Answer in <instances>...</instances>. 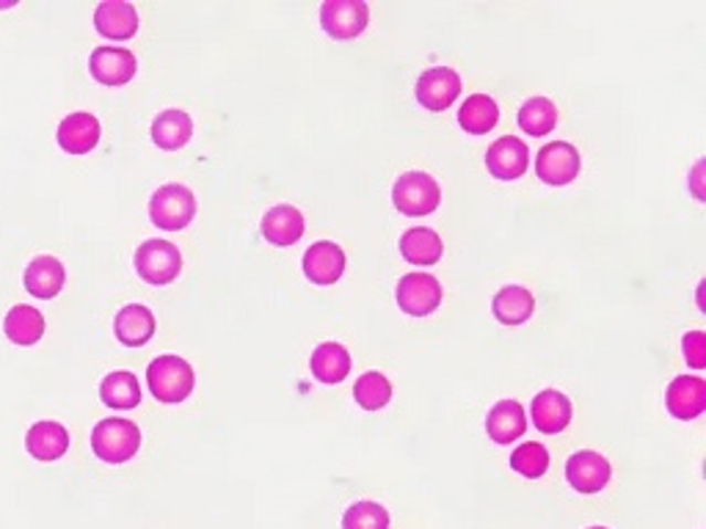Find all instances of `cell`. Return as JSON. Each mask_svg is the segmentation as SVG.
<instances>
[{
  "mask_svg": "<svg viewBox=\"0 0 706 529\" xmlns=\"http://www.w3.org/2000/svg\"><path fill=\"white\" fill-rule=\"evenodd\" d=\"M580 152L569 141H552L538 152L536 174L547 186H569L580 174Z\"/></svg>",
  "mask_w": 706,
  "mask_h": 529,
  "instance_id": "8",
  "label": "cell"
},
{
  "mask_svg": "<svg viewBox=\"0 0 706 529\" xmlns=\"http://www.w3.org/2000/svg\"><path fill=\"white\" fill-rule=\"evenodd\" d=\"M116 339L127 348H141L152 339L155 334V315L144 304H127L122 306L119 315L114 320Z\"/></svg>",
  "mask_w": 706,
  "mask_h": 529,
  "instance_id": "22",
  "label": "cell"
},
{
  "mask_svg": "<svg viewBox=\"0 0 706 529\" xmlns=\"http://www.w3.org/2000/svg\"><path fill=\"white\" fill-rule=\"evenodd\" d=\"M370 22L365 0H326L320 6V25L331 39H356Z\"/></svg>",
  "mask_w": 706,
  "mask_h": 529,
  "instance_id": "7",
  "label": "cell"
},
{
  "mask_svg": "<svg viewBox=\"0 0 706 529\" xmlns=\"http://www.w3.org/2000/svg\"><path fill=\"white\" fill-rule=\"evenodd\" d=\"M354 398L365 411H378L392 400V383H389V378L383 372L370 370L356 381Z\"/></svg>",
  "mask_w": 706,
  "mask_h": 529,
  "instance_id": "31",
  "label": "cell"
},
{
  "mask_svg": "<svg viewBox=\"0 0 706 529\" xmlns=\"http://www.w3.org/2000/svg\"><path fill=\"white\" fill-rule=\"evenodd\" d=\"M510 469L519 472L527 480H538V477L547 475L549 469V453L544 444L538 442H525L521 447H516L510 453Z\"/></svg>",
  "mask_w": 706,
  "mask_h": 529,
  "instance_id": "32",
  "label": "cell"
},
{
  "mask_svg": "<svg viewBox=\"0 0 706 529\" xmlns=\"http://www.w3.org/2000/svg\"><path fill=\"white\" fill-rule=\"evenodd\" d=\"M486 169L488 174L497 177V180L503 182L519 180V177H525V171L530 169V149H527V144L516 136L497 138L486 152Z\"/></svg>",
  "mask_w": 706,
  "mask_h": 529,
  "instance_id": "9",
  "label": "cell"
},
{
  "mask_svg": "<svg viewBox=\"0 0 706 529\" xmlns=\"http://www.w3.org/2000/svg\"><path fill=\"white\" fill-rule=\"evenodd\" d=\"M141 447V431L130 420H103L92 431V449L103 464H127Z\"/></svg>",
  "mask_w": 706,
  "mask_h": 529,
  "instance_id": "1",
  "label": "cell"
},
{
  "mask_svg": "<svg viewBox=\"0 0 706 529\" xmlns=\"http://www.w3.org/2000/svg\"><path fill=\"white\" fill-rule=\"evenodd\" d=\"M704 331H691L685 334V339H682V350H685V361L693 367V370H704L706 367V350H704Z\"/></svg>",
  "mask_w": 706,
  "mask_h": 529,
  "instance_id": "34",
  "label": "cell"
},
{
  "mask_svg": "<svg viewBox=\"0 0 706 529\" xmlns=\"http://www.w3.org/2000/svg\"><path fill=\"white\" fill-rule=\"evenodd\" d=\"M260 230H263V237L271 246L285 248L302 241L307 224H304V215L293 204H276V208H271L263 215V226Z\"/></svg>",
  "mask_w": 706,
  "mask_h": 529,
  "instance_id": "18",
  "label": "cell"
},
{
  "mask_svg": "<svg viewBox=\"0 0 706 529\" xmlns=\"http://www.w3.org/2000/svg\"><path fill=\"white\" fill-rule=\"evenodd\" d=\"M99 144V121L97 116L77 110L70 114L59 125V147L66 155H86Z\"/></svg>",
  "mask_w": 706,
  "mask_h": 529,
  "instance_id": "19",
  "label": "cell"
},
{
  "mask_svg": "<svg viewBox=\"0 0 706 529\" xmlns=\"http://www.w3.org/2000/svg\"><path fill=\"white\" fill-rule=\"evenodd\" d=\"M492 311L503 326H521L533 317L536 311V298L527 287L519 284H508V287L499 289L492 300Z\"/></svg>",
  "mask_w": 706,
  "mask_h": 529,
  "instance_id": "23",
  "label": "cell"
},
{
  "mask_svg": "<svg viewBox=\"0 0 706 529\" xmlns=\"http://www.w3.org/2000/svg\"><path fill=\"white\" fill-rule=\"evenodd\" d=\"M588 529H608V527H588Z\"/></svg>",
  "mask_w": 706,
  "mask_h": 529,
  "instance_id": "35",
  "label": "cell"
},
{
  "mask_svg": "<svg viewBox=\"0 0 706 529\" xmlns=\"http://www.w3.org/2000/svg\"><path fill=\"white\" fill-rule=\"evenodd\" d=\"M22 282H25V289L33 295V298L48 300V298H55V295L64 289L66 271L64 265H61V260L42 254V257H33L31 263L25 265V276H22Z\"/></svg>",
  "mask_w": 706,
  "mask_h": 529,
  "instance_id": "20",
  "label": "cell"
},
{
  "mask_svg": "<svg viewBox=\"0 0 706 529\" xmlns=\"http://www.w3.org/2000/svg\"><path fill=\"white\" fill-rule=\"evenodd\" d=\"M343 529H389V514L378 502H356L343 516Z\"/></svg>",
  "mask_w": 706,
  "mask_h": 529,
  "instance_id": "33",
  "label": "cell"
},
{
  "mask_svg": "<svg viewBox=\"0 0 706 529\" xmlns=\"http://www.w3.org/2000/svg\"><path fill=\"white\" fill-rule=\"evenodd\" d=\"M392 202L409 219L431 215L442 204V188L425 171H405L392 188Z\"/></svg>",
  "mask_w": 706,
  "mask_h": 529,
  "instance_id": "4",
  "label": "cell"
},
{
  "mask_svg": "<svg viewBox=\"0 0 706 529\" xmlns=\"http://www.w3.org/2000/svg\"><path fill=\"white\" fill-rule=\"evenodd\" d=\"M461 94V75L450 66H433L417 81V99L428 110H447Z\"/></svg>",
  "mask_w": 706,
  "mask_h": 529,
  "instance_id": "12",
  "label": "cell"
},
{
  "mask_svg": "<svg viewBox=\"0 0 706 529\" xmlns=\"http://www.w3.org/2000/svg\"><path fill=\"white\" fill-rule=\"evenodd\" d=\"M400 254H403V260L409 265L428 267L436 265L439 260H442L444 243L442 237L433 230H428V226H414V230L403 232V237H400Z\"/></svg>",
  "mask_w": 706,
  "mask_h": 529,
  "instance_id": "25",
  "label": "cell"
},
{
  "mask_svg": "<svg viewBox=\"0 0 706 529\" xmlns=\"http://www.w3.org/2000/svg\"><path fill=\"white\" fill-rule=\"evenodd\" d=\"M499 108L488 94H472L459 110V125L472 136H486L497 127Z\"/></svg>",
  "mask_w": 706,
  "mask_h": 529,
  "instance_id": "28",
  "label": "cell"
},
{
  "mask_svg": "<svg viewBox=\"0 0 706 529\" xmlns=\"http://www.w3.org/2000/svg\"><path fill=\"white\" fill-rule=\"evenodd\" d=\"M558 125V108L549 97H533L519 108V127L527 136H547Z\"/></svg>",
  "mask_w": 706,
  "mask_h": 529,
  "instance_id": "30",
  "label": "cell"
},
{
  "mask_svg": "<svg viewBox=\"0 0 706 529\" xmlns=\"http://www.w3.org/2000/svg\"><path fill=\"white\" fill-rule=\"evenodd\" d=\"M88 72L97 83L103 86H125L136 77L138 72V61L136 55L127 47H110V44H103L92 53L88 59Z\"/></svg>",
  "mask_w": 706,
  "mask_h": 529,
  "instance_id": "10",
  "label": "cell"
},
{
  "mask_svg": "<svg viewBox=\"0 0 706 529\" xmlns=\"http://www.w3.org/2000/svg\"><path fill=\"white\" fill-rule=\"evenodd\" d=\"M442 284L431 273H405L394 289L398 306L411 317L433 315L442 304Z\"/></svg>",
  "mask_w": 706,
  "mask_h": 529,
  "instance_id": "6",
  "label": "cell"
},
{
  "mask_svg": "<svg viewBox=\"0 0 706 529\" xmlns=\"http://www.w3.org/2000/svg\"><path fill=\"white\" fill-rule=\"evenodd\" d=\"M304 273L313 284L329 287V284L340 282V276L346 273V252L331 241L313 243L304 254Z\"/></svg>",
  "mask_w": 706,
  "mask_h": 529,
  "instance_id": "16",
  "label": "cell"
},
{
  "mask_svg": "<svg viewBox=\"0 0 706 529\" xmlns=\"http://www.w3.org/2000/svg\"><path fill=\"white\" fill-rule=\"evenodd\" d=\"M94 28L99 36L114 39V42H127L138 31V11L127 0H103L94 11Z\"/></svg>",
  "mask_w": 706,
  "mask_h": 529,
  "instance_id": "14",
  "label": "cell"
},
{
  "mask_svg": "<svg viewBox=\"0 0 706 529\" xmlns=\"http://www.w3.org/2000/svg\"><path fill=\"white\" fill-rule=\"evenodd\" d=\"M3 331L14 345H36L44 337L42 311L28 304L11 306L3 320Z\"/></svg>",
  "mask_w": 706,
  "mask_h": 529,
  "instance_id": "27",
  "label": "cell"
},
{
  "mask_svg": "<svg viewBox=\"0 0 706 529\" xmlns=\"http://www.w3.org/2000/svg\"><path fill=\"white\" fill-rule=\"evenodd\" d=\"M99 398H103V403L108 405V409L130 411L141 403V387H138L133 372H110V375L99 383Z\"/></svg>",
  "mask_w": 706,
  "mask_h": 529,
  "instance_id": "29",
  "label": "cell"
},
{
  "mask_svg": "<svg viewBox=\"0 0 706 529\" xmlns=\"http://www.w3.org/2000/svg\"><path fill=\"white\" fill-rule=\"evenodd\" d=\"M665 405L671 416L682 422L698 420L706 409V383L698 375H679L668 383L665 392Z\"/></svg>",
  "mask_w": 706,
  "mask_h": 529,
  "instance_id": "13",
  "label": "cell"
},
{
  "mask_svg": "<svg viewBox=\"0 0 706 529\" xmlns=\"http://www.w3.org/2000/svg\"><path fill=\"white\" fill-rule=\"evenodd\" d=\"M149 392L160 400V403H182L191 398L193 387H197V375L193 367L180 356H158L147 370Z\"/></svg>",
  "mask_w": 706,
  "mask_h": 529,
  "instance_id": "2",
  "label": "cell"
},
{
  "mask_svg": "<svg viewBox=\"0 0 706 529\" xmlns=\"http://www.w3.org/2000/svg\"><path fill=\"white\" fill-rule=\"evenodd\" d=\"M25 449L31 453V458L44 461V464L64 458L66 449H70V431L53 420L36 422V425L28 427Z\"/></svg>",
  "mask_w": 706,
  "mask_h": 529,
  "instance_id": "17",
  "label": "cell"
},
{
  "mask_svg": "<svg viewBox=\"0 0 706 529\" xmlns=\"http://www.w3.org/2000/svg\"><path fill=\"white\" fill-rule=\"evenodd\" d=\"M136 271L147 284L164 287L182 271V254L169 241H144L136 252Z\"/></svg>",
  "mask_w": 706,
  "mask_h": 529,
  "instance_id": "5",
  "label": "cell"
},
{
  "mask_svg": "<svg viewBox=\"0 0 706 529\" xmlns=\"http://www.w3.org/2000/svg\"><path fill=\"white\" fill-rule=\"evenodd\" d=\"M193 136V121L186 110L180 108H169L164 114L155 116L152 121V141L158 144L166 152H175V149H182Z\"/></svg>",
  "mask_w": 706,
  "mask_h": 529,
  "instance_id": "24",
  "label": "cell"
},
{
  "mask_svg": "<svg viewBox=\"0 0 706 529\" xmlns=\"http://www.w3.org/2000/svg\"><path fill=\"white\" fill-rule=\"evenodd\" d=\"M613 477V466L604 455L593 453V449H580L566 464V480L575 491L580 494H599Z\"/></svg>",
  "mask_w": 706,
  "mask_h": 529,
  "instance_id": "11",
  "label": "cell"
},
{
  "mask_svg": "<svg viewBox=\"0 0 706 529\" xmlns=\"http://www.w3.org/2000/svg\"><path fill=\"white\" fill-rule=\"evenodd\" d=\"M530 414L533 425H536L538 431L547 433V436H555V433H563L566 427L571 425L575 409H571V400L566 398L563 392H558V389H544V392H538L536 398H533Z\"/></svg>",
  "mask_w": 706,
  "mask_h": 529,
  "instance_id": "15",
  "label": "cell"
},
{
  "mask_svg": "<svg viewBox=\"0 0 706 529\" xmlns=\"http://www.w3.org/2000/svg\"><path fill=\"white\" fill-rule=\"evenodd\" d=\"M527 431V414L521 409V403L516 400H499L486 416V433L492 436V442L497 444H510L519 442Z\"/></svg>",
  "mask_w": 706,
  "mask_h": 529,
  "instance_id": "21",
  "label": "cell"
},
{
  "mask_svg": "<svg viewBox=\"0 0 706 529\" xmlns=\"http://www.w3.org/2000/svg\"><path fill=\"white\" fill-rule=\"evenodd\" d=\"M193 215H197V197L186 186L171 182V186L158 188L152 199H149V219H152L155 226L166 232L186 230L193 221Z\"/></svg>",
  "mask_w": 706,
  "mask_h": 529,
  "instance_id": "3",
  "label": "cell"
},
{
  "mask_svg": "<svg viewBox=\"0 0 706 529\" xmlns=\"http://www.w3.org/2000/svg\"><path fill=\"white\" fill-rule=\"evenodd\" d=\"M309 367L320 383H343L351 372V353L340 342H320L313 350Z\"/></svg>",
  "mask_w": 706,
  "mask_h": 529,
  "instance_id": "26",
  "label": "cell"
}]
</instances>
